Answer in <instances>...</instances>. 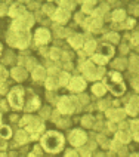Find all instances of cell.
<instances>
[{"instance_id":"d6a6232c","label":"cell","mask_w":139,"mask_h":157,"mask_svg":"<svg viewBox=\"0 0 139 157\" xmlns=\"http://www.w3.org/2000/svg\"><path fill=\"white\" fill-rule=\"evenodd\" d=\"M132 131H133V135H135V140H138V122L132 123Z\"/></svg>"},{"instance_id":"9a60e30c","label":"cell","mask_w":139,"mask_h":157,"mask_svg":"<svg viewBox=\"0 0 139 157\" xmlns=\"http://www.w3.org/2000/svg\"><path fill=\"white\" fill-rule=\"evenodd\" d=\"M124 111L123 110H108L107 111V116L111 119V120H122L123 117H124Z\"/></svg>"},{"instance_id":"ba28073f","label":"cell","mask_w":139,"mask_h":157,"mask_svg":"<svg viewBox=\"0 0 139 157\" xmlns=\"http://www.w3.org/2000/svg\"><path fill=\"white\" fill-rule=\"evenodd\" d=\"M58 108H59V111L64 114H68V113H73L74 111V102H73V99H70L67 96H64L61 101L58 102Z\"/></svg>"},{"instance_id":"8d00e7d4","label":"cell","mask_w":139,"mask_h":157,"mask_svg":"<svg viewBox=\"0 0 139 157\" xmlns=\"http://www.w3.org/2000/svg\"><path fill=\"white\" fill-rule=\"evenodd\" d=\"M83 124H85V126H90V124H92V119H90V117H85V119H83Z\"/></svg>"},{"instance_id":"e575fe53","label":"cell","mask_w":139,"mask_h":157,"mask_svg":"<svg viewBox=\"0 0 139 157\" xmlns=\"http://www.w3.org/2000/svg\"><path fill=\"white\" fill-rule=\"evenodd\" d=\"M107 39H110L111 42H117V40H118V36L115 34V33H111V34L107 36Z\"/></svg>"},{"instance_id":"ffe728a7","label":"cell","mask_w":139,"mask_h":157,"mask_svg":"<svg viewBox=\"0 0 139 157\" xmlns=\"http://www.w3.org/2000/svg\"><path fill=\"white\" fill-rule=\"evenodd\" d=\"M27 141H28V135H27V132H24V131L17 132V142L18 144H25Z\"/></svg>"},{"instance_id":"d4e9b609","label":"cell","mask_w":139,"mask_h":157,"mask_svg":"<svg viewBox=\"0 0 139 157\" xmlns=\"http://www.w3.org/2000/svg\"><path fill=\"white\" fill-rule=\"evenodd\" d=\"M0 136L2 138H10V129L8 126H0Z\"/></svg>"},{"instance_id":"83f0119b","label":"cell","mask_w":139,"mask_h":157,"mask_svg":"<svg viewBox=\"0 0 139 157\" xmlns=\"http://www.w3.org/2000/svg\"><path fill=\"white\" fill-rule=\"evenodd\" d=\"M93 6H95V2H86V3L83 5V10H85V12H92Z\"/></svg>"},{"instance_id":"52a82bcc","label":"cell","mask_w":139,"mask_h":157,"mask_svg":"<svg viewBox=\"0 0 139 157\" xmlns=\"http://www.w3.org/2000/svg\"><path fill=\"white\" fill-rule=\"evenodd\" d=\"M27 131L30 132V133H33V136H37V133L39 132L43 131V123L40 122L39 119H30V122L27 123Z\"/></svg>"},{"instance_id":"7bdbcfd3","label":"cell","mask_w":139,"mask_h":157,"mask_svg":"<svg viewBox=\"0 0 139 157\" xmlns=\"http://www.w3.org/2000/svg\"><path fill=\"white\" fill-rule=\"evenodd\" d=\"M113 148H114V150L118 148V142H117V141H114V142H113Z\"/></svg>"},{"instance_id":"681fc988","label":"cell","mask_w":139,"mask_h":157,"mask_svg":"<svg viewBox=\"0 0 139 157\" xmlns=\"http://www.w3.org/2000/svg\"><path fill=\"white\" fill-rule=\"evenodd\" d=\"M0 52H2V48H0Z\"/></svg>"},{"instance_id":"30bf717a","label":"cell","mask_w":139,"mask_h":157,"mask_svg":"<svg viewBox=\"0 0 139 157\" xmlns=\"http://www.w3.org/2000/svg\"><path fill=\"white\" fill-rule=\"evenodd\" d=\"M49 39H51V34H49V31H47L46 28H40V30L36 31V42L39 44L47 43Z\"/></svg>"},{"instance_id":"8fae6325","label":"cell","mask_w":139,"mask_h":157,"mask_svg":"<svg viewBox=\"0 0 139 157\" xmlns=\"http://www.w3.org/2000/svg\"><path fill=\"white\" fill-rule=\"evenodd\" d=\"M85 25H86L89 30H99L101 25H102V19L98 17H92L85 22Z\"/></svg>"},{"instance_id":"ab89813d","label":"cell","mask_w":139,"mask_h":157,"mask_svg":"<svg viewBox=\"0 0 139 157\" xmlns=\"http://www.w3.org/2000/svg\"><path fill=\"white\" fill-rule=\"evenodd\" d=\"M0 92H2V94L6 92V85H0Z\"/></svg>"},{"instance_id":"cb8c5ba5","label":"cell","mask_w":139,"mask_h":157,"mask_svg":"<svg viewBox=\"0 0 139 157\" xmlns=\"http://www.w3.org/2000/svg\"><path fill=\"white\" fill-rule=\"evenodd\" d=\"M117 140L122 141V142H129L130 136H129L127 132H118V133H117Z\"/></svg>"},{"instance_id":"7a4b0ae2","label":"cell","mask_w":139,"mask_h":157,"mask_svg":"<svg viewBox=\"0 0 139 157\" xmlns=\"http://www.w3.org/2000/svg\"><path fill=\"white\" fill-rule=\"evenodd\" d=\"M8 42L12 46L24 49L30 43V34H28V31H10L8 34Z\"/></svg>"},{"instance_id":"bcb514c9","label":"cell","mask_w":139,"mask_h":157,"mask_svg":"<svg viewBox=\"0 0 139 157\" xmlns=\"http://www.w3.org/2000/svg\"><path fill=\"white\" fill-rule=\"evenodd\" d=\"M96 157H104V154H98V156Z\"/></svg>"},{"instance_id":"f35d334b","label":"cell","mask_w":139,"mask_h":157,"mask_svg":"<svg viewBox=\"0 0 139 157\" xmlns=\"http://www.w3.org/2000/svg\"><path fill=\"white\" fill-rule=\"evenodd\" d=\"M58 55H59L58 49H52V56H53V58H58Z\"/></svg>"},{"instance_id":"8992f818","label":"cell","mask_w":139,"mask_h":157,"mask_svg":"<svg viewBox=\"0 0 139 157\" xmlns=\"http://www.w3.org/2000/svg\"><path fill=\"white\" fill-rule=\"evenodd\" d=\"M83 71H85V74H86V77L89 80H93V78H98L102 76V73H104V68H101V70L98 71L93 67V64L90 61H86V64H83Z\"/></svg>"},{"instance_id":"e0dca14e","label":"cell","mask_w":139,"mask_h":157,"mask_svg":"<svg viewBox=\"0 0 139 157\" xmlns=\"http://www.w3.org/2000/svg\"><path fill=\"white\" fill-rule=\"evenodd\" d=\"M39 105H40V101H39V98H37V96L30 98V99H28V102H27V111H34V110L39 108Z\"/></svg>"},{"instance_id":"5b68a950","label":"cell","mask_w":139,"mask_h":157,"mask_svg":"<svg viewBox=\"0 0 139 157\" xmlns=\"http://www.w3.org/2000/svg\"><path fill=\"white\" fill-rule=\"evenodd\" d=\"M22 95H24V90L21 87H15V89L10 90V94H9V102H10V105L13 108H17V110L22 108Z\"/></svg>"},{"instance_id":"60d3db41","label":"cell","mask_w":139,"mask_h":157,"mask_svg":"<svg viewBox=\"0 0 139 157\" xmlns=\"http://www.w3.org/2000/svg\"><path fill=\"white\" fill-rule=\"evenodd\" d=\"M80 99H81V102H87V96L86 95H81L80 96Z\"/></svg>"},{"instance_id":"d590c367","label":"cell","mask_w":139,"mask_h":157,"mask_svg":"<svg viewBox=\"0 0 139 157\" xmlns=\"http://www.w3.org/2000/svg\"><path fill=\"white\" fill-rule=\"evenodd\" d=\"M114 67H117V68H120V67H124V59H117V61L114 62Z\"/></svg>"},{"instance_id":"7dc6e473","label":"cell","mask_w":139,"mask_h":157,"mask_svg":"<svg viewBox=\"0 0 139 157\" xmlns=\"http://www.w3.org/2000/svg\"><path fill=\"white\" fill-rule=\"evenodd\" d=\"M0 157H6V156H3V154H0Z\"/></svg>"},{"instance_id":"7402d4cb","label":"cell","mask_w":139,"mask_h":157,"mask_svg":"<svg viewBox=\"0 0 139 157\" xmlns=\"http://www.w3.org/2000/svg\"><path fill=\"white\" fill-rule=\"evenodd\" d=\"M93 94H95V95L102 96L105 94V86H104V85H101V83H96V85H93Z\"/></svg>"},{"instance_id":"ee69618b","label":"cell","mask_w":139,"mask_h":157,"mask_svg":"<svg viewBox=\"0 0 139 157\" xmlns=\"http://www.w3.org/2000/svg\"><path fill=\"white\" fill-rule=\"evenodd\" d=\"M67 157H77V154H76V153H68Z\"/></svg>"},{"instance_id":"b9f144b4","label":"cell","mask_w":139,"mask_h":157,"mask_svg":"<svg viewBox=\"0 0 139 157\" xmlns=\"http://www.w3.org/2000/svg\"><path fill=\"white\" fill-rule=\"evenodd\" d=\"M2 148H6V144H5V141L0 140V150H2Z\"/></svg>"},{"instance_id":"9c48e42d","label":"cell","mask_w":139,"mask_h":157,"mask_svg":"<svg viewBox=\"0 0 139 157\" xmlns=\"http://www.w3.org/2000/svg\"><path fill=\"white\" fill-rule=\"evenodd\" d=\"M70 142L73 145H83L86 142V133H83L81 131H73L70 133Z\"/></svg>"},{"instance_id":"44dd1931","label":"cell","mask_w":139,"mask_h":157,"mask_svg":"<svg viewBox=\"0 0 139 157\" xmlns=\"http://www.w3.org/2000/svg\"><path fill=\"white\" fill-rule=\"evenodd\" d=\"M33 77H34L36 80H43L44 78V70L42 68V67H36L34 71H33Z\"/></svg>"},{"instance_id":"1f68e13d","label":"cell","mask_w":139,"mask_h":157,"mask_svg":"<svg viewBox=\"0 0 139 157\" xmlns=\"http://www.w3.org/2000/svg\"><path fill=\"white\" fill-rule=\"evenodd\" d=\"M59 3H61V9L62 8H67V9L74 8V3H73V2H59Z\"/></svg>"},{"instance_id":"3957f363","label":"cell","mask_w":139,"mask_h":157,"mask_svg":"<svg viewBox=\"0 0 139 157\" xmlns=\"http://www.w3.org/2000/svg\"><path fill=\"white\" fill-rule=\"evenodd\" d=\"M105 85L111 89L114 95H122L124 92V83L117 73H110V76L105 78Z\"/></svg>"},{"instance_id":"6da1fadb","label":"cell","mask_w":139,"mask_h":157,"mask_svg":"<svg viewBox=\"0 0 139 157\" xmlns=\"http://www.w3.org/2000/svg\"><path fill=\"white\" fill-rule=\"evenodd\" d=\"M42 145L46 151L49 153H58L61 151L62 147H64V138L58 132H49L46 133L42 140Z\"/></svg>"},{"instance_id":"c3c4849f","label":"cell","mask_w":139,"mask_h":157,"mask_svg":"<svg viewBox=\"0 0 139 157\" xmlns=\"http://www.w3.org/2000/svg\"><path fill=\"white\" fill-rule=\"evenodd\" d=\"M133 157H138V156H136V154H135V156H133Z\"/></svg>"},{"instance_id":"5bb4252c","label":"cell","mask_w":139,"mask_h":157,"mask_svg":"<svg viewBox=\"0 0 139 157\" xmlns=\"http://www.w3.org/2000/svg\"><path fill=\"white\" fill-rule=\"evenodd\" d=\"M99 53L98 55H101V56H104L105 59H108L110 56H113V53H114V49L110 46V44H101L99 46Z\"/></svg>"},{"instance_id":"74e56055","label":"cell","mask_w":139,"mask_h":157,"mask_svg":"<svg viewBox=\"0 0 139 157\" xmlns=\"http://www.w3.org/2000/svg\"><path fill=\"white\" fill-rule=\"evenodd\" d=\"M0 13H2V15L6 13V6H5V5H0Z\"/></svg>"},{"instance_id":"f1b7e54d","label":"cell","mask_w":139,"mask_h":157,"mask_svg":"<svg viewBox=\"0 0 139 157\" xmlns=\"http://www.w3.org/2000/svg\"><path fill=\"white\" fill-rule=\"evenodd\" d=\"M58 83H59V85H62V86H65V85L68 83V74H67V73H62Z\"/></svg>"},{"instance_id":"2e32d148","label":"cell","mask_w":139,"mask_h":157,"mask_svg":"<svg viewBox=\"0 0 139 157\" xmlns=\"http://www.w3.org/2000/svg\"><path fill=\"white\" fill-rule=\"evenodd\" d=\"M12 76H13V78L15 80H24V78L27 77V71L24 70V68H21V67H17V68H13L12 70Z\"/></svg>"},{"instance_id":"4dcf8cb0","label":"cell","mask_w":139,"mask_h":157,"mask_svg":"<svg viewBox=\"0 0 139 157\" xmlns=\"http://www.w3.org/2000/svg\"><path fill=\"white\" fill-rule=\"evenodd\" d=\"M93 61L98 62V64H101V65H104L105 62H107V59H105L104 56H101V55H95V56H93Z\"/></svg>"},{"instance_id":"4316f807","label":"cell","mask_w":139,"mask_h":157,"mask_svg":"<svg viewBox=\"0 0 139 157\" xmlns=\"http://www.w3.org/2000/svg\"><path fill=\"white\" fill-rule=\"evenodd\" d=\"M95 46H96V43L93 42V40L87 42V43H86V52H87V53H92L93 51H95Z\"/></svg>"},{"instance_id":"f6af8a7d","label":"cell","mask_w":139,"mask_h":157,"mask_svg":"<svg viewBox=\"0 0 139 157\" xmlns=\"http://www.w3.org/2000/svg\"><path fill=\"white\" fill-rule=\"evenodd\" d=\"M28 157H39V156H37V154H30Z\"/></svg>"},{"instance_id":"4fadbf2b","label":"cell","mask_w":139,"mask_h":157,"mask_svg":"<svg viewBox=\"0 0 139 157\" xmlns=\"http://www.w3.org/2000/svg\"><path fill=\"white\" fill-rule=\"evenodd\" d=\"M52 17H53V19L58 21V22H65V21H68L70 13H68V10H65V9H58Z\"/></svg>"},{"instance_id":"d6986e66","label":"cell","mask_w":139,"mask_h":157,"mask_svg":"<svg viewBox=\"0 0 139 157\" xmlns=\"http://www.w3.org/2000/svg\"><path fill=\"white\" fill-rule=\"evenodd\" d=\"M127 113L129 114H138V98L136 96H133V99H132L129 105H127Z\"/></svg>"},{"instance_id":"603a6c76","label":"cell","mask_w":139,"mask_h":157,"mask_svg":"<svg viewBox=\"0 0 139 157\" xmlns=\"http://www.w3.org/2000/svg\"><path fill=\"white\" fill-rule=\"evenodd\" d=\"M70 43L73 44L74 48H80V46H81V43H83L81 36H74V37H71V39H70Z\"/></svg>"},{"instance_id":"ac0fdd59","label":"cell","mask_w":139,"mask_h":157,"mask_svg":"<svg viewBox=\"0 0 139 157\" xmlns=\"http://www.w3.org/2000/svg\"><path fill=\"white\" fill-rule=\"evenodd\" d=\"M9 13H10V17L18 18V17H21V15H24V13H25V10H24V8H22V6L15 5V6H12V8H10Z\"/></svg>"},{"instance_id":"484cf974","label":"cell","mask_w":139,"mask_h":157,"mask_svg":"<svg viewBox=\"0 0 139 157\" xmlns=\"http://www.w3.org/2000/svg\"><path fill=\"white\" fill-rule=\"evenodd\" d=\"M126 18V13L123 12V10H115L113 13V19L114 21H123Z\"/></svg>"},{"instance_id":"836d02e7","label":"cell","mask_w":139,"mask_h":157,"mask_svg":"<svg viewBox=\"0 0 139 157\" xmlns=\"http://www.w3.org/2000/svg\"><path fill=\"white\" fill-rule=\"evenodd\" d=\"M6 76H8L6 70H5L3 67H0V82H2V80H5V78H6Z\"/></svg>"},{"instance_id":"277c9868","label":"cell","mask_w":139,"mask_h":157,"mask_svg":"<svg viewBox=\"0 0 139 157\" xmlns=\"http://www.w3.org/2000/svg\"><path fill=\"white\" fill-rule=\"evenodd\" d=\"M33 22H34L33 17L25 12L24 15L18 17L17 19L13 21V24H12V31H28V28L33 27Z\"/></svg>"},{"instance_id":"f546056e","label":"cell","mask_w":139,"mask_h":157,"mask_svg":"<svg viewBox=\"0 0 139 157\" xmlns=\"http://www.w3.org/2000/svg\"><path fill=\"white\" fill-rule=\"evenodd\" d=\"M46 86H47V89H55V87L58 86V82H56L55 78H49V80L46 82Z\"/></svg>"},{"instance_id":"7c38bea8","label":"cell","mask_w":139,"mask_h":157,"mask_svg":"<svg viewBox=\"0 0 139 157\" xmlns=\"http://www.w3.org/2000/svg\"><path fill=\"white\" fill-rule=\"evenodd\" d=\"M85 86H86V85H85V82H83L81 78L74 77L71 82H70L68 87L71 89V90H74V92H80V90H83V89H85Z\"/></svg>"}]
</instances>
